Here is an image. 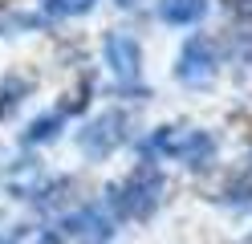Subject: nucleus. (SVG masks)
Here are the masks:
<instances>
[{
	"label": "nucleus",
	"mask_w": 252,
	"mask_h": 244,
	"mask_svg": "<svg viewBox=\"0 0 252 244\" xmlns=\"http://www.w3.org/2000/svg\"><path fill=\"white\" fill-rule=\"evenodd\" d=\"M179 77L187 81V86H199V81L212 77V49L203 45V41H191V45H187V53H183V61H179Z\"/></svg>",
	"instance_id": "nucleus-1"
},
{
	"label": "nucleus",
	"mask_w": 252,
	"mask_h": 244,
	"mask_svg": "<svg viewBox=\"0 0 252 244\" xmlns=\"http://www.w3.org/2000/svg\"><path fill=\"white\" fill-rule=\"evenodd\" d=\"M106 53H110V65H114V73L122 81L138 77V45L130 37H110L106 41Z\"/></svg>",
	"instance_id": "nucleus-2"
},
{
	"label": "nucleus",
	"mask_w": 252,
	"mask_h": 244,
	"mask_svg": "<svg viewBox=\"0 0 252 244\" xmlns=\"http://www.w3.org/2000/svg\"><path fill=\"white\" fill-rule=\"evenodd\" d=\"M199 12H203V0H167L163 4L167 21H195Z\"/></svg>",
	"instance_id": "nucleus-3"
},
{
	"label": "nucleus",
	"mask_w": 252,
	"mask_h": 244,
	"mask_svg": "<svg viewBox=\"0 0 252 244\" xmlns=\"http://www.w3.org/2000/svg\"><path fill=\"white\" fill-rule=\"evenodd\" d=\"M94 0H53V12H86Z\"/></svg>",
	"instance_id": "nucleus-4"
}]
</instances>
